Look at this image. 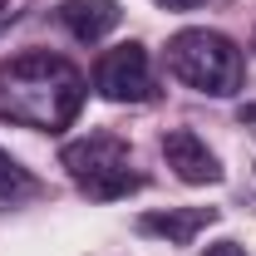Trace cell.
I'll list each match as a JSON object with an SVG mask.
<instances>
[{
	"instance_id": "cell-6",
	"label": "cell",
	"mask_w": 256,
	"mask_h": 256,
	"mask_svg": "<svg viewBox=\"0 0 256 256\" xmlns=\"http://www.w3.org/2000/svg\"><path fill=\"white\" fill-rule=\"evenodd\" d=\"M118 20H124L118 0H64V5H60V25L74 34L79 44L108 40V34L118 30Z\"/></svg>"
},
{
	"instance_id": "cell-3",
	"label": "cell",
	"mask_w": 256,
	"mask_h": 256,
	"mask_svg": "<svg viewBox=\"0 0 256 256\" xmlns=\"http://www.w3.org/2000/svg\"><path fill=\"white\" fill-rule=\"evenodd\" d=\"M60 168L79 182V192H89L98 202H114V197H128L143 188V178L128 168V143L118 133H89V138L64 143Z\"/></svg>"
},
{
	"instance_id": "cell-12",
	"label": "cell",
	"mask_w": 256,
	"mask_h": 256,
	"mask_svg": "<svg viewBox=\"0 0 256 256\" xmlns=\"http://www.w3.org/2000/svg\"><path fill=\"white\" fill-rule=\"evenodd\" d=\"M0 10H5V0H0Z\"/></svg>"
},
{
	"instance_id": "cell-4",
	"label": "cell",
	"mask_w": 256,
	"mask_h": 256,
	"mask_svg": "<svg viewBox=\"0 0 256 256\" xmlns=\"http://www.w3.org/2000/svg\"><path fill=\"white\" fill-rule=\"evenodd\" d=\"M94 89L108 104H143L153 98V64L143 44H118V50H104L94 64Z\"/></svg>"
},
{
	"instance_id": "cell-9",
	"label": "cell",
	"mask_w": 256,
	"mask_h": 256,
	"mask_svg": "<svg viewBox=\"0 0 256 256\" xmlns=\"http://www.w3.org/2000/svg\"><path fill=\"white\" fill-rule=\"evenodd\" d=\"M207 256H246L236 242H217V246H207Z\"/></svg>"
},
{
	"instance_id": "cell-7",
	"label": "cell",
	"mask_w": 256,
	"mask_h": 256,
	"mask_svg": "<svg viewBox=\"0 0 256 256\" xmlns=\"http://www.w3.org/2000/svg\"><path fill=\"white\" fill-rule=\"evenodd\" d=\"M212 222H217V207H168V212H143L138 232L143 236H162L168 246H192V236Z\"/></svg>"
},
{
	"instance_id": "cell-5",
	"label": "cell",
	"mask_w": 256,
	"mask_h": 256,
	"mask_svg": "<svg viewBox=\"0 0 256 256\" xmlns=\"http://www.w3.org/2000/svg\"><path fill=\"white\" fill-rule=\"evenodd\" d=\"M162 158H168V168H172L182 182H192V188L222 182V162H217V153H212L192 128H168V133H162Z\"/></svg>"
},
{
	"instance_id": "cell-11",
	"label": "cell",
	"mask_w": 256,
	"mask_h": 256,
	"mask_svg": "<svg viewBox=\"0 0 256 256\" xmlns=\"http://www.w3.org/2000/svg\"><path fill=\"white\" fill-rule=\"evenodd\" d=\"M236 118H242V124H252V128H256V104H242V108H236Z\"/></svg>"
},
{
	"instance_id": "cell-2",
	"label": "cell",
	"mask_w": 256,
	"mask_h": 256,
	"mask_svg": "<svg viewBox=\"0 0 256 256\" xmlns=\"http://www.w3.org/2000/svg\"><path fill=\"white\" fill-rule=\"evenodd\" d=\"M168 69L207 98H232L246 84V60L222 30H178L168 40Z\"/></svg>"
},
{
	"instance_id": "cell-10",
	"label": "cell",
	"mask_w": 256,
	"mask_h": 256,
	"mask_svg": "<svg viewBox=\"0 0 256 256\" xmlns=\"http://www.w3.org/2000/svg\"><path fill=\"white\" fill-rule=\"evenodd\" d=\"M162 10H192V5H202V0H158Z\"/></svg>"
},
{
	"instance_id": "cell-8",
	"label": "cell",
	"mask_w": 256,
	"mask_h": 256,
	"mask_svg": "<svg viewBox=\"0 0 256 256\" xmlns=\"http://www.w3.org/2000/svg\"><path fill=\"white\" fill-rule=\"evenodd\" d=\"M34 192H40V182L30 178V168H20V162L0 148V212H10V207L30 202Z\"/></svg>"
},
{
	"instance_id": "cell-1",
	"label": "cell",
	"mask_w": 256,
	"mask_h": 256,
	"mask_svg": "<svg viewBox=\"0 0 256 256\" xmlns=\"http://www.w3.org/2000/svg\"><path fill=\"white\" fill-rule=\"evenodd\" d=\"M84 108V74L64 54L25 50L15 60H0V118L20 128L60 133Z\"/></svg>"
}]
</instances>
